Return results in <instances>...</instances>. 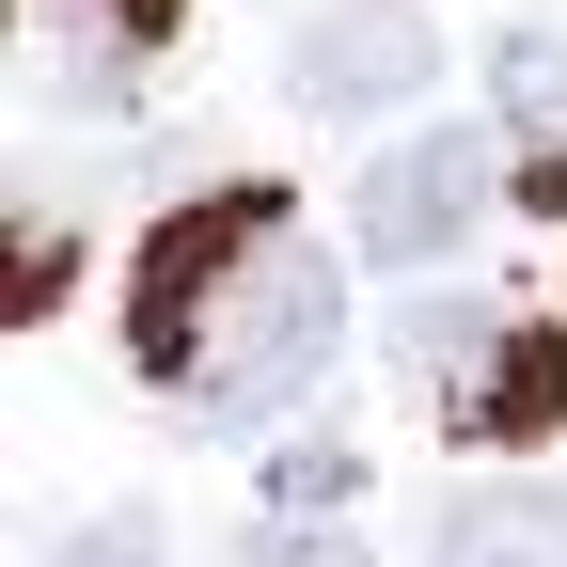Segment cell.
Returning a JSON list of instances; mask_svg holds the SVG:
<instances>
[{
    "instance_id": "3",
    "label": "cell",
    "mask_w": 567,
    "mask_h": 567,
    "mask_svg": "<svg viewBox=\"0 0 567 567\" xmlns=\"http://www.w3.org/2000/svg\"><path fill=\"white\" fill-rule=\"evenodd\" d=\"M488 205H505V142L488 126H410V142L363 158V205H347V221H363L379 268H442Z\"/></svg>"
},
{
    "instance_id": "6",
    "label": "cell",
    "mask_w": 567,
    "mask_h": 567,
    "mask_svg": "<svg viewBox=\"0 0 567 567\" xmlns=\"http://www.w3.org/2000/svg\"><path fill=\"white\" fill-rule=\"evenodd\" d=\"M488 80H505V126H536V142H567V32H488Z\"/></svg>"
},
{
    "instance_id": "2",
    "label": "cell",
    "mask_w": 567,
    "mask_h": 567,
    "mask_svg": "<svg viewBox=\"0 0 567 567\" xmlns=\"http://www.w3.org/2000/svg\"><path fill=\"white\" fill-rule=\"evenodd\" d=\"M394 363H410V394L457 425V442H551L567 425V331L551 316H505V300H425V316H394Z\"/></svg>"
},
{
    "instance_id": "8",
    "label": "cell",
    "mask_w": 567,
    "mask_h": 567,
    "mask_svg": "<svg viewBox=\"0 0 567 567\" xmlns=\"http://www.w3.org/2000/svg\"><path fill=\"white\" fill-rule=\"evenodd\" d=\"M237 567H379V551L347 536V520H268V505H252V536H237Z\"/></svg>"
},
{
    "instance_id": "4",
    "label": "cell",
    "mask_w": 567,
    "mask_h": 567,
    "mask_svg": "<svg viewBox=\"0 0 567 567\" xmlns=\"http://www.w3.org/2000/svg\"><path fill=\"white\" fill-rule=\"evenodd\" d=\"M425 80H442V32H425L410 0H331V17H300V48H284V95L316 126H394Z\"/></svg>"
},
{
    "instance_id": "5",
    "label": "cell",
    "mask_w": 567,
    "mask_h": 567,
    "mask_svg": "<svg viewBox=\"0 0 567 567\" xmlns=\"http://www.w3.org/2000/svg\"><path fill=\"white\" fill-rule=\"evenodd\" d=\"M425 567H567V505L551 488H457L442 505V536H425Z\"/></svg>"
},
{
    "instance_id": "10",
    "label": "cell",
    "mask_w": 567,
    "mask_h": 567,
    "mask_svg": "<svg viewBox=\"0 0 567 567\" xmlns=\"http://www.w3.org/2000/svg\"><path fill=\"white\" fill-rule=\"evenodd\" d=\"M80 17H126L142 48H174V0H80Z\"/></svg>"
},
{
    "instance_id": "1",
    "label": "cell",
    "mask_w": 567,
    "mask_h": 567,
    "mask_svg": "<svg viewBox=\"0 0 567 567\" xmlns=\"http://www.w3.org/2000/svg\"><path fill=\"white\" fill-rule=\"evenodd\" d=\"M331 347H347V284L284 189H205L126 268V363L189 425H284L331 379Z\"/></svg>"
},
{
    "instance_id": "7",
    "label": "cell",
    "mask_w": 567,
    "mask_h": 567,
    "mask_svg": "<svg viewBox=\"0 0 567 567\" xmlns=\"http://www.w3.org/2000/svg\"><path fill=\"white\" fill-rule=\"evenodd\" d=\"M347 488H363V442H284L268 457V520H331Z\"/></svg>"
},
{
    "instance_id": "9",
    "label": "cell",
    "mask_w": 567,
    "mask_h": 567,
    "mask_svg": "<svg viewBox=\"0 0 567 567\" xmlns=\"http://www.w3.org/2000/svg\"><path fill=\"white\" fill-rule=\"evenodd\" d=\"M63 567H158V520H142V505H111V520H80V536H63Z\"/></svg>"
}]
</instances>
